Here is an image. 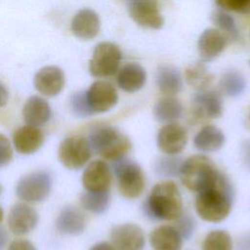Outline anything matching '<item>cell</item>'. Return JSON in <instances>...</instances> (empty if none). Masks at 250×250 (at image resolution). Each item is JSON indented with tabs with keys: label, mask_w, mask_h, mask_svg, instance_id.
<instances>
[{
	"label": "cell",
	"mask_w": 250,
	"mask_h": 250,
	"mask_svg": "<svg viewBox=\"0 0 250 250\" xmlns=\"http://www.w3.org/2000/svg\"><path fill=\"white\" fill-rule=\"evenodd\" d=\"M233 195V188L223 174L216 186L198 192L194 203L195 211L203 221L222 222L231 211Z\"/></svg>",
	"instance_id": "obj_1"
},
{
	"label": "cell",
	"mask_w": 250,
	"mask_h": 250,
	"mask_svg": "<svg viewBox=\"0 0 250 250\" xmlns=\"http://www.w3.org/2000/svg\"><path fill=\"white\" fill-rule=\"evenodd\" d=\"M144 212L153 220L178 219L183 214V199L177 185L172 181L156 184L144 202Z\"/></svg>",
	"instance_id": "obj_2"
},
{
	"label": "cell",
	"mask_w": 250,
	"mask_h": 250,
	"mask_svg": "<svg viewBox=\"0 0 250 250\" xmlns=\"http://www.w3.org/2000/svg\"><path fill=\"white\" fill-rule=\"evenodd\" d=\"M223 173L207 156L196 154L183 162L180 178L183 185L191 191L200 192L213 188L219 182Z\"/></svg>",
	"instance_id": "obj_3"
},
{
	"label": "cell",
	"mask_w": 250,
	"mask_h": 250,
	"mask_svg": "<svg viewBox=\"0 0 250 250\" xmlns=\"http://www.w3.org/2000/svg\"><path fill=\"white\" fill-rule=\"evenodd\" d=\"M91 149L107 160L124 158L131 149L129 138L112 126L103 125L94 128L88 138Z\"/></svg>",
	"instance_id": "obj_4"
},
{
	"label": "cell",
	"mask_w": 250,
	"mask_h": 250,
	"mask_svg": "<svg viewBox=\"0 0 250 250\" xmlns=\"http://www.w3.org/2000/svg\"><path fill=\"white\" fill-rule=\"evenodd\" d=\"M113 171L117 178L119 192L126 198L139 197L146 186L145 174L141 166L133 160L121 158L113 163Z\"/></svg>",
	"instance_id": "obj_5"
},
{
	"label": "cell",
	"mask_w": 250,
	"mask_h": 250,
	"mask_svg": "<svg viewBox=\"0 0 250 250\" xmlns=\"http://www.w3.org/2000/svg\"><path fill=\"white\" fill-rule=\"evenodd\" d=\"M122 53L112 42H101L96 45L89 62L90 73L95 77H108L113 75L119 67Z\"/></svg>",
	"instance_id": "obj_6"
},
{
	"label": "cell",
	"mask_w": 250,
	"mask_h": 250,
	"mask_svg": "<svg viewBox=\"0 0 250 250\" xmlns=\"http://www.w3.org/2000/svg\"><path fill=\"white\" fill-rule=\"evenodd\" d=\"M58 154L63 166L76 170L83 167L89 161L92 155V149L86 138L82 136H70L61 143Z\"/></svg>",
	"instance_id": "obj_7"
},
{
	"label": "cell",
	"mask_w": 250,
	"mask_h": 250,
	"mask_svg": "<svg viewBox=\"0 0 250 250\" xmlns=\"http://www.w3.org/2000/svg\"><path fill=\"white\" fill-rule=\"evenodd\" d=\"M51 188L50 174L38 171L23 176L16 187V192L18 197L25 202H39L49 195Z\"/></svg>",
	"instance_id": "obj_8"
},
{
	"label": "cell",
	"mask_w": 250,
	"mask_h": 250,
	"mask_svg": "<svg viewBox=\"0 0 250 250\" xmlns=\"http://www.w3.org/2000/svg\"><path fill=\"white\" fill-rule=\"evenodd\" d=\"M86 100L93 113L105 112L117 104L118 93L110 82L98 80L86 91Z\"/></svg>",
	"instance_id": "obj_9"
},
{
	"label": "cell",
	"mask_w": 250,
	"mask_h": 250,
	"mask_svg": "<svg viewBox=\"0 0 250 250\" xmlns=\"http://www.w3.org/2000/svg\"><path fill=\"white\" fill-rule=\"evenodd\" d=\"M110 240L116 250H143L146 244L144 230L132 223L114 226L110 230Z\"/></svg>",
	"instance_id": "obj_10"
},
{
	"label": "cell",
	"mask_w": 250,
	"mask_h": 250,
	"mask_svg": "<svg viewBox=\"0 0 250 250\" xmlns=\"http://www.w3.org/2000/svg\"><path fill=\"white\" fill-rule=\"evenodd\" d=\"M128 11L135 22L143 27L159 29L164 24V19L160 13L158 2L156 1H130L128 3Z\"/></svg>",
	"instance_id": "obj_11"
},
{
	"label": "cell",
	"mask_w": 250,
	"mask_h": 250,
	"mask_svg": "<svg viewBox=\"0 0 250 250\" xmlns=\"http://www.w3.org/2000/svg\"><path fill=\"white\" fill-rule=\"evenodd\" d=\"M156 143L162 152L168 155L178 154L188 143V132L178 123H168L158 131Z\"/></svg>",
	"instance_id": "obj_12"
},
{
	"label": "cell",
	"mask_w": 250,
	"mask_h": 250,
	"mask_svg": "<svg viewBox=\"0 0 250 250\" xmlns=\"http://www.w3.org/2000/svg\"><path fill=\"white\" fill-rule=\"evenodd\" d=\"M82 185L86 191L106 192L111 185V171L104 160L91 162L82 175Z\"/></svg>",
	"instance_id": "obj_13"
},
{
	"label": "cell",
	"mask_w": 250,
	"mask_h": 250,
	"mask_svg": "<svg viewBox=\"0 0 250 250\" xmlns=\"http://www.w3.org/2000/svg\"><path fill=\"white\" fill-rule=\"evenodd\" d=\"M38 223V214L35 209L25 203L14 205L8 215L9 229L17 235L26 234Z\"/></svg>",
	"instance_id": "obj_14"
},
{
	"label": "cell",
	"mask_w": 250,
	"mask_h": 250,
	"mask_svg": "<svg viewBox=\"0 0 250 250\" xmlns=\"http://www.w3.org/2000/svg\"><path fill=\"white\" fill-rule=\"evenodd\" d=\"M63 85L64 73L59 66H44L34 76L36 90L47 97L57 96L62 90Z\"/></svg>",
	"instance_id": "obj_15"
},
{
	"label": "cell",
	"mask_w": 250,
	"mask_h": 250,
	"mask_svg": "<svg viewBox=\"0 0 250 250\" xmlns=\"http://www.w3.org/2000/svg\"><path fill=\"white\" fill-rule=\"evenodd\" d=\"M101 21L99 15L92 9H81L71 21L72 33L83 40H90L96 37L100 31Z\"/></svg>",
	"instance_id": "obj_16"
},
{
	"label": "cell",
	"mask_w": 250,
	"mask_h": 250,
	"mask_svg": "<svg viewBox=\"0 0 250 250\" xmlns=\"http://www.w3.org/2000/svg\"><path fill=\"white\" fill-rule=\"evenodd\" d=\"M44 142L42 131L34 126L25 125L20 127L13 135V143L16 150L21 154H31L37 151Z\"/></svg>",
	"instance_id": "obj_17"
},
{
	"label": "cell",
	"mask_w": 250,
	"mask_h": 250,
	"mask_svg": "<svg viewBox=\"0 0 250 250\" xmlns=\"http://www.w3.org/2000/svg\"><path fill=\"white\" fill-rule=\"evenodd\" d=\"M193 105L196 114L204 118H219L223 114L221 96L213 90L198 91L193 97Z\"/></svg>",
	"instance_id": "obj_18"
},
{
	"label": "cell",
	"mask_w": 250,
	"mask_h": 250,
	"mask_svg": "<svg viewBox=\"0 0 250 250\" xmlns=\"http://www.w3.org/2000/svg\"><path fill=\"white\" fill-rule=\"evenodd\" d=\"M149 244L153 250H181L183 237L174 226L162 225L149 233Z\"/></svg>",
	"instance_id": "obj_19"
},
{
	"label": "cell",
	"mask_w": 250,
	"mask_h": 250,
	"mask_svg": "<svg viewBox=\"0 0 250 250\" xmlns=\"http://www.w3.org/2000/svg\"><path fill=\"white\" fill-rule=\"evenodd\" d=\"M227 46V38L216 28L205 29L198 38V51L201 58L210 61L218 57Z\"/></svg>",
	"instance_id": "obj_20"
},
{
	"label": "cell",
	"mask_w": 250,
	"mask_h": 250,
	"mask_svg": "<svg viewBox=\"0 0 250 250\" xmlns=\"http://www.w3.org/2000/svg\"><path fill=\"white\" fill-rule=\"evenodd\" d=\"M146 80L145 68L136 62L125 64L119 69L117 84L125 92L134 93L142 89Z\"/></svg>",
	"instance_id": "obj_21"
},
{
	"label": "cell",
	"mask_w": 250,
	"mask_h": 250,
	"mask_svg": "<svg viewBox=\"0 0 250 250\" xmlns=\"http://www.w3.org/2000/svg\"><path fill=\"white\" fill-rule=\"evenodd\" d=\"M22 115L27 125L34 127L42 126L51 117V107L43 98L32 96L25 102L22 108Z\"/></svg>",
	"instance_id": "obj_22"
},
{
	"label": "cell",
	"mask_w": 250,
	"mask_h": 250,
	"mask_svg": "<svg viewBox=\"0 0 250 250\" xmlns=\"http://www.w3.org/2000/svg\"><path fill=\"white\" fill-rule=\"evenodd\" d=\"M56 226L62 233L77 235L82 233L85 229V216L78 208L66 206L59 214Z\"/></svg>",
	"instance_id": "obj_23"
},
{
	"label": "cell",
	"mask_w": 250,
	"mask_h": 250,
	"mask_svg": "<svg viewBox=\"0 0 250 250\" xmlns=\"http://www.w3.org/2000/svg\"><path fill=\"white\" fill-rule=\"evenodd\" d=\"M155 82L158 90L170 97L178 94L183 87V79L180 70L171 65L158 67L155 75Z\"/></svg>",
	"instance_id": "obj_24"
},
{
	"label": "cell",
	"mask_w": 250,
	"mask_h": 250,
	"mask_svg": "<svg viewBox=\"0 0 250 250\" xmlns=\"http://www.w3.org/2000/svg\"><path fill=\"white\" fill-rule=\"evenodd\" d=\"M225 135L221 129L213 125H207L201 128L194 136V146L206 152L219 150L225 144Z\"/></svg>",
	"instance_id": "obj_25"
},
{
	"label": "cell",
	"mask_w": 250,
	"mask_h": 250,
	"mask_svg": "<svg viewBox=\"0 0 250 250\" xmlns=\"http://www.w3.org/2000/svg\"><path fill=\"white\" fill-rule=\"evenodd\" d=\"M153 116L159 122L174 123L183 112V105L179 100L173 97H164L156 102L153 106Z\"/></svg>",
	"instance_id": "obj_26"
},
{
	"label": "cell",
	"mask_w": 250,
	"mask_h": 250,
	"mask_svg": "<svg viewBox=\"0 0 250 250\" xmlns=\"http://www.w3.org/2000/svg\"><path fill=\"white\" fill-rule=\"evenodd\" d=\"M185 75L187 82L198 91L206 90L213 80V74L201 62L188 65L186 69Z\"/></svg>",
	"instance_id": "obj_27"
},
{
	"label": "cell",
	"mask_w": 250,
	"mask_h": 250,
	"mask_svg": "<svg viewBox=\"0 0 250 250\" xmlns=\"http://www.w3.org/2000/svg\"><path fill=\"white\" fill-rule=\"evenodd\" d=\"M222 92L229 97H238L246 88V81L243 75L236 70L226 71L220 80Z\"/></svg>",
	"instance_id": "obj_28"
},
{
	"label": "cell",
	"mask_w": 250,
	"mask_h": 250,
	"mask_svg": "<svg viewBox=\"0 0 250 250\" xmlns=\"http://www.w3.org/2000/svg\"><path fill=\"white\" fill-rule=\"evenodd\" d=\"M110 202V197L108 191L106 192H90L85 191L80 196L81 206L94 214L104 213Z\"/></svg>",
	"instance_id": "obj_29"
},
{
	"label": "cell",
	"mask_w": 250,
	"mask_h": 250,
	"mask_svg": "<svg viewBox=\"0 0 250 250\" xmlns=\"http://www.w3.org/2000/svg\"><path fill=\"white\" fill-rule=\"evenodd\" d=\"M230 234L224 229H214L206 234L202 241V250H232Z\"/></svg>",
	"instance_id": "obj_30"
},
{
	"label": "cell",
	"mask_w": 250,
	"mask_h": 250,
	"mask_svg": "<svg viewBox=\"0 0 250 250\" xmlns=\"http://www.w3.org/2000/svg\"><path fill=\"white\" fill-rule=\"evenodd\" d=\"M212 21L225 37L235 40L238 37V29L234 19L225 10L217 9L212 14Z\"/></svg>",
	"instance_id": "obj_31"
},
{
	"label": "cell",
	"mask_w": 250,
	"mask_h": 250,
	"mask_svg": "<svg viewBox=\"0 0 250 250\" xmlns=\"http://www.w3.org/2000/svg\"><path fill=\"white\" fill-rule=\"evenodd\" d=\"M181 157L177 156H162L159 157L154 163V171L161 177H176L180 176L181 167L183 165Z\"/></svg>",
	"instance_id": "obj_32"
},
{
	"label": "cell",
	"mask_w": 250,
	"mask_h": 250,
	"mask_svg": "<svg viewBox=\"0 0 250 250\" xmlns=\"http://www.w3.org/2000/svg\"><path fill=\"white\" fill-rule=\"evenodd\" d=\"M70 106L72 112L79 117H87L93 114L86 100V92L74 93L70 99Z\"/></svg>",
	"instance_id": "obj_33"
},
{
	"label": "cell",
	"mask_w": 250,
	"mask_h": 250,
	"mask_svg": "<svg viewBox=\"0 0 250 250\" xmlns=\"http://www.w3.org/2000/svg\"><path fill=\"white\" fill-rule=\"evenodd\" d=\"M175 228L183 237V239H188L194 229H195V221L189 214H182L178 219L175 220Z\"/></svg>",
	"instance_id": "obj_34"
},
{
	"label": "cell",
	"mask_w": 250,
	"mask_h": 250,
	"mask_svg": "<svg viewBox=\"0 0 250 250\" xmlns=\"http://www.w3.org/2000/svg\"><path fill=\"white\" fill-rule=\"evenodd\" d=\"M220 9L250 15V0H222L216 3Z\"/></svg>",
	"instance_id": "obj_35"
},
{
	"label": "cell",
	"mask_w": 250,
	"mask_h": 250,
	"mask_svg": "<svg viewBox=\"0 0 250 250\" xmlns=\"http://www.w3.org/2000/svg\"><path fill=\"white\" fill-rule=\"evenodd\" d=\"M13 157L12 146L6 136L0 133V168L10 163Z\"/></svg>",
	"instance_id": "obj_36"
},
{
	"label": "cell",
	"mask_w": 250,
	"mask_h": 250,
	"mask_svg": "<svg viewBox=\"0 0 250 250\" xmlns=\"http://www.w3.org/2000/svg\"><path fill=\"white\" fill-rule=\"evenodd\" d=\"M7 250H36V248L29 240L19 238L13 240L9 244Z\"/></svg>",
	"instance_id": "obj_37"
},
{
	"label": "cell",
	"mask_w": 250,
	"mask_h": 250,
	"mask_svg": "<svg viewBox=\"0 0 250 250\" xmlns=\"http://www.w3.org/2000/svg\"><path fill=\"white\" fill-rule=\"evenodd\" d=\"M241 158L244 166L250 171V139L241 144Z\"/></svg>",
	"instance_id": "obj_38"
},
{
	"label": "cell",
	"mask_w": 250,
	"mask_h": 250,
	"mask_svg": "<svg viewBox=\"0 0 250 250\" xmlns=\"http://www.w3.org/2000/svg\"><path fill=\"white\" fill-rule=\"evenodd\" d=\"M237 250H250V231L240 236L237 241Z\"/></svg>",
	"instance_id": "obj_39"
},
{
	"label": "cell",
	"mask_w": 250,
	"mask_h": 250,
	"mask_svg": "<svg viewBox=\"0 0 250 250\" xmlns=\"http://www.w3.org/2000/svg\"><path fill=\"white\" fill-rule=\"evenodd\" d=\"M90 250H116L112 245L111 243H108V242H99V243H96L94 244Z\"/></svg>",
	"instance_id": "obj_40"
},
{
	"label": "cell",
	"mask_w": 250,
	"mask_h": 250,
	"mask_svg": "<svg viewBox=\"0 0 250 250\" xmlns=\"http://www.w3.org/2000/svg\"><path fill=\"white\" fill-rule=\"evenodd\" d=\"M8 98H9V94L6 87L2 83H0V107L6 105L8 102Z\"/></svg>",
	"instance_id": "obj_41"
},
{
	"label": "cell",
	"mask_w": 250,
	"mask_h": 250,
	"mask_svg": "<svg viewBox=\"0 0 250 250\" xmlns=\"http://www.w3.org/2000/svg\"><path fill=\"white\" fill-rule=\"evenodd\" d=\"M7 241H8L7 231L3 228H0V250H4L7 244Z\"/></svg>",
	"instance_id": "obj_42"
},
{
	"label": "cell",
	"mask_w": 250,
	"mask_h": 250,
	"mask_svg": "<svg viewBox=\"0 0 250 250\" xmlns=\"http://www.w3.org/2000/svg\"><path fill=\"white\" fill-rule=\"evenodd\" d=\"M3 215H4V213H3V209L0 207V223L2 222V220H3Z\"/></svg>",
	"instance_id": "obj_43"
},
{
	"label": "cell",
	"mask_w": 250,
	"mask_h": 250,
	"mask_svg": "<svg viewBox=\"0 0 250 250\" xmlns=\"http://www.w3.org/2000/svg\"><path fill=\"white\" fill-rule=\"evenodd\" d=\"M248 121L250 123V107H249V112H248Z\"/></svg>",
	"instance_id": "obj_44"
},
{
	"label": "cell",
	"mask_w": 250,
	"mask_h": 250,
	"mask_svg": "<svg viewBox=\"0 0 250 250\" xmlns=\"http://www.w3.org/2000/svg\"><path fill=\"white\" fill-rule=\"evenodd\" d=\"M1 192H2V187H1V185H0V194H1Z\"/></svg>",
	"instance_id": "obj_45"
}]
</instances>
